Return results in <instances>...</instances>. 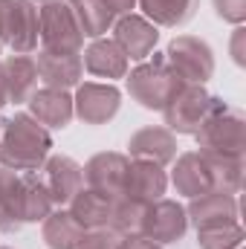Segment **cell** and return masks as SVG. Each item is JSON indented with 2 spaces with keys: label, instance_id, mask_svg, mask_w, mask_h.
Here are the masks:
<instances>
[{
  "label": "cell",
  "instance_id": "6da1fadb",
  "mask_svg": "<svg viewBox=\"0 0 246 249\" xmlns=\"http://www.w3.org/2000/svg\"><path fill=\"white\" fill-rule=\"evenodd\" d=\"M53 151V136L29 113H15L0 122V165L18 174L41 171Z\"/></svg>",
  "mask_w": 246,
  "mask_h": 249
},
{
  "label": "cell",
  "instance_id": "7a4b0ae2",
  "mask_svg": "<svg viewBox=\"0 0 246 249\" xmlns=\"http://www.w3.org/2000/svg\"><path fill=\"white\" fill-rule=\"evenodd\" d=\"M200 154H226V157H244L246 154V116L244 110L229 107L223 99L211 107L206 122L194 133Z\"/></svg>",
  "mask_w": 246,
  "mask_h": 249
},
{
  "label": "cell",
  "instance_id": "3957f363",
  "mask_svg": "<svg viewBox=\"0 0 246 249\" xmlns=\"http://www.w3.org/2000/svg\"><path fill=\"white\" fill-rule=\"evenodd\" d=\"M124 81H127L130 99L145 110H162L168 99L183 87V78L168 67L165 55L154 61H139L124 75Z\"/></svg>",
  "mask_w": 246,
  "mask_h": 249
},
{
  "label": "cell",
  "instance_id": "277c9868",
  "mask_svg": "<svg viewBox=\"0 0 246 249\" xmlns=\"http://www.w3.org/2000/svg\"><path fill=\"white\" fill-rule=\"evenodd\" d=\"M220 96H211L206 90V84H183L168 105L162 107L165 116V127L174 136H194L197 127L206 122V116L211 113V107L217 105Z\"/></svg>",
  "mask_w": 246,
  "mask_h": 249
},
{
  "label": "cell",
  "instance_id": "5b68a950",
  "mask_svg": "<svg viewBox=\"0 0 246 249\" xmlns=\"http://www.w3.org/2000/svg\"><path fill=\"white\" fill-rule=\"evenodd\" d=\"M38 35H41V47L50 53H81V47H84V35H81L78 20H75L72 9L67 6V0L41 3Z\"/></svg>",
  "mask_w": 246,
  "mask_h": 249
},
{
  "label": "cell",
  "instance_id": "8992f818",
  "mask_svg": "<svg viewBox=\"0 0 246 249\" xmlns=\"http://www.w3.org/2000/svg\"><path fill=\"white\" fill-rule=\"evenodd\" d=\"M38 41V6L32 0H0V44L12 47L15 55H29Z\"/></svg>",
  "mask_w": 246,
  "mask_h": 249
},
{
  "label": "cell",
  "instance_id": "52a82bcc",
  "mask_svg": "<svg viewBox=\"0 0 246 249\" xmlns=\"http://www.w3.org/2000/svg\"><path fill=\"white\" fill-rule=\"evenodd\" d=\"M168 67L183 78V84H206L214 75V50L197 35H177L165 50Z\"/></svg>",
  "mask_w": 246,
  "mask_h": 249
},
{
  "label": "cell",
  "instance_id": "ba28073f",
  "mask_svg": "<svg viewBox=\"0 0 246 249\" xmlns=\"http://www.w3.org/2000/svg\"><path fill=\"white\" fill-rule=\"evenodd\" d=\"M122 107V90L113 81H81L72 93V110L84 124H107Z\"/></svg>",
  "mask_w": 246,
  "mask_h": 249
},
{
  "label": "cell",
  "instance_id": "9c48e42d",
  "mask_svg": "<svg viewBox=\"0 0 246 249\" xmlns=\"http://www.w3.org/2000/svg\"><path fill=\"white\" fill-rule=\"evenodd\" d=\"M185 232H188V214H185L183 203L159 197V200H154V203L145 206V217H142L139 235H145L154 244L165 247V244L183 241Z\"/></svg>",
  "mask_w": 246,
  "mask_h": 249
},
{
  "label": "cell",
  "instance_id": "30bf717a",
  "mask_svg": "<svg viewBox=\"0 0 246 249\" xmlns=\"http://www.w3.org/2000/svg\"><path fill=\"white\" fill-rule=\"evenodd\" d=\"M113 41L122 47L127 61H148V55L159 44V26H154L145 15L130 12L113 20Z\"/></svg>",
  "mask_w": 246,
  "mask_h": 249
},
{
  "label": "cell",
  "instance_id": "8fae6325",
  "mask_svg": "<svg viewBox=\"0 0 246 249\" xmlns=\"http://www.w3.org/2000/svg\"><path fill=\"white\" fill-rule=\"evenodd\" d=\"M38 174H41L44 186L50 191L55 209L67 206V203L84 188V168H81L72 157H67V154H50Z\"/></svg>",
  "mask_w": 246,
  "mask_h": 249
},
{
  "label": "cell",
  "instance_id": "7c38bea8",
  "mask_svg": "<svg viewBox=\"0 0 246 249\" xmlns=\"http://www.w3.org/2000/svg\"><path fill=\"white\" fill-rule=\"evenodd\" d=\"M81 168H84V186L87 188L105 191L110 197H122L127 168H130V157L119 154V151H99Z\"/></svg>",
  "mask_w": 246,
  "mask_h": 249
},
{
  "label": "cell",
  "instance_id": "4fadbf2b",
  "mask_svg": "<svg viewBox=\"0 0 246 249\" xmlns=\"http://www.w3.org/2000/svg\"><path fill=\"white\" fill-rule=\"evenodd\" d=\"M127 157L130 160H148L157 165H171L177 157V136L165 124H148L139 127L127 139Z\"/></svg>",
  "mask_w": 246,
  "mask_h": 249
},
{
  "label": "cell",
  "instance_id": "5bb4252c",
  "mask_svg": "<svg viewBox=\"0 0 246 249\" xmlns=\"http://www.w3.org/2000/svg\"><path fill=\"white\" fill-rule=\"evenodd\" d=\"M29 116L41 122L47 130H64L67 124L75 119L72 110V93L70 90H55V87H41L29 96L26 102Z\"/></svg>",
  "mask_w": 246,
  "mask_h": 249
},
{
  "label": "cell",
  "instance_id": "9a60e30c",
  "mask_svg": "<svg viewBox=\"0 0 246 249\" xmlns=\"http://www.w3.org/2000/svg\"><path fill=\"white\" fill-rule=\"evenodd\" d=\"M35 67H38V81H44V87H55V90H72L84 78L81 53H50V50H41L38 58H35Z\"/></svg>",
  "mask_w": 246,
  "mask_h": 249
},
{
  "label": "cell",
  "instance_id": "2e32d148",
  "mask_svg": "<svg viewBox=\"0 0 246 249\" xmlns=\"http://www.w3.org/2000/svg\"><path fill=\"white\" fill-rule=\"evenodd\" d=\"M185 214H188V223H194V229H200V226H211V223H226V220H241L238 194L206 191V194L188 200Z\"/></svg>",
  "mask_w": 246,
  "mask_h": 249
},
{
  "label": "cell",
  "instance_id": "e0dca14e",
  "mask_svg": "<svg viewBox=\"0 0 246 249\" xmlns=\"http://www.w3.org/2000/svg\"><path fill=\"white\" fill-rule=\"evenodd\" d=\"M168 191V174L162 165L148 162V160H130L127 168V180H124V197L139 200V203H154L159 197H165Z\"/></svg>",
  "mask_w": 246,
  "mask_h": 249
},
{
  "label": "cell",
  "instance_id": "ac0fdd59",
  "mask_svg": "<svg viewBox=\"0 0 246 249\" xmlns=\"http://www.w3.org/2000/svg\"><path fill=\"white\" fill-rule=\"evenodd\" d=\"M81 61L84 70L96 78H107V81H116L127 75V55L122 53V47L113 41V38H93L87 44V50L81 53Z\"/></svg>",
  "mask_w": 246,
  "mask_h": 249
},
{
  "label": "cell",
  "instance_id": "d6986e66",
  "mask_svg": "<svg viewBox=\"0 0 246 249\" xmlns=\"http://www.w3.org/2000/svg\"><path fill=\"white\" fill-rule=\"evenodd\" d=\"M55 209L50 191L44 186L41 174L38 171H29V174H18V220L26 226V223H44V217Z\"/></svg>",
  "mask_w": 246,
  "mask_h": 249
},
{
  "label": "cell",
  "instance_id": "ffe728a7",
  "mask_svg": "<svg viewBox=\"0 0 246 249\" xmlns=\"http://www.w3.org/2000/svg\"><path fill=\"white\" fill-rule=\"evenodd\" d=\"M171 186L177 188V194L183 197H200L206 191H211V177L206 168V160L200 151H185L174 157V168H171Z\"/></svg>",
  "mask_w": 246,
  "mask_h": 249
},
{
  "label": "cell",
  "instance_id": "44dd1931",
  "mask_svg": "<svg viewBox=\"0 0 246 249\" xmlns=\"http://www.w3.org/2000/svg\"><path fill=\"white\" fill-rule=\"evenodd\" d=\"M0 70H3L9 102L12 105H26L29 96L38 90L35 58H29V55H9V58H0Z\"/></svg>",
  "mask_w": 246,
  "mask_h": 249
},
{
  "label": "cell",
  "instance_id": "7402d4cb",
  "mask_svg": "<svg viewBox=\"0 0 246 249\" xmlns=\"http://www.w3.org/2000/svg\"><path fill=\"white\" fill-rule=\"evenodd\" d=\"M113 203H116V197L84 186L67 206H70L72 217L84 229H99V226H110V220H113Z\"/></svg>",
  "mask_w": 246,
  "mask_h": 249
},
{
  "label": "cell",
  "instance_id": "603a6c76",
  "mask_svg": "<svg viewBox=\"0 0 246 249\" xmlns=\"http://www.w3.org/2000/svg\"><path fill=\"white\" fill-rule=\"evenodd\" d=\"M44 244L50 249H78L81 238H84V226L72 217L70 209H53L47 217H44Z\"/></svg>",
  "mask_w": 246,
  "mask_h": 249
},
{
  "label": "cell",
  "instance_id": "cb8c5ba5",
  "mask_svg": "<svg viewBox=\"0 0 246 249\" xmlns=\"http://www.w3.org/2000/svg\"><path fill=\"white\" fill-rule=\"evenodd\" d=\"M136 6L154 26L177 29L197 15L200 0H136Z\"/></svg>",
  "mask_w": 246,
  "mask_h": 249
},
{
  "label": "cell",
  "instance_id": "d4e9b609",
  "mask_svg": "<svg viewBox=\"0 0 246 249\" xmlns=\"http://www.w3.org/2000/svg\"><path fill=\"white\" fill-rule=\"evenodd\" d=\"M67 6L72 9L75 20H78V29L84 38H105L110 29H113V12L107 9L105 0H67Z\"/></svg>",
  "mask_w": 246,
  "mask_h": 249
},
{
  "label": "cell",
  "instance_id": "484cf974",
  "mask_svg": "<svg viewBox=\"0 0 246 249\" xmlns=\"http://www.w3.org/2000/svg\"><path fill=\"white\" fill-rule=\"evenodd\" d=\"M209 177H211V191H226L238 194L244 186V157H226V154H203Z\"/></svg>",
  "mask_w": 246,
  "mask_h": 249
},
{
  "label": "cell",
  "instance_id": "4316f807",
  "mask_svg": "<svg viewBox=\"0 0 246 249\" xmlns=\"http://www.w3.org/2000/svg\"><path fill=\"white\" fill-rule=\"evenodd\" d=\"M244 226L241 220L211 223L197 229V247L200 249H241L244 247Z\"/></svg>",
  "mask_w": 246,
  "mask_h": 249
},
{
  "label": "cell",
  "instance_id": "83f0119b",
  "mask_svg": "<svg viewBox=\"0 0 246 249\" xmlns=\"http://www.w3.org/2000/svg\"><path fill=\"white\" fill-rule=\"evenodd\" d=\"M142 217H145V203L130 200V197H124V194H122V197H116L110 226H113L122 238L139 235V229H142Z\"/></svg>",
  "mask_w": 246,
  "mask_h": 249
},
{
  "label": "cell",
  "instance_id": "f1b7e54d",
  "mask_svg": "<svg viewBox=\"0 0 246 249\" xmlns=\"http://www.w3.org/2000/svg\"><path fill=\"white\" fill-rule=\"evenodd\" d=\"M122 235L113 226H99V229H84V238L78 249H119L122 247Z\"/></svg>",
  "mask_w": 246,
  "mask_h": 249
},
{
  "label": "cell",
  "instance_id": "f546056e",
  "mask_svg": "<svg viewBox=\"0 0 246 249\" xmlns=\"http://www.w3.org/2000/svg\"><path fill=\"white\" fill-rule=\"evenodd\" d=\"M214 3V12L220 20L232 23V26H241L246 20V0H211Z\"/></svg>",
  "mask_w": 246,
  "mask_h": 249
},
{
  "label": "cell",
  "instance_id": "4dcf8cb0",
  "mask_svg": "<svg viewBox=\"0 0 246 249\" xmlns=\"http://www.w3.org/2000/svg\"><path fill=\"white\" fill-rule=\"evenodd\" d=\"M244 26H238L235 29V35H232V61L238 64V67H244Z\"/></svg>",
  "mask_w": 246,
  "mask_h": 249
},
{
  "label": "cell",
  "instance_id": "1f68e13d",
  "mask_svg": "<svg viewBox=\"0 0 246 249\" xmlns=\"http://www.w3.org/2000/svg\"><path fill=\"white\" fill-rule=\"evenodd\" d=\"M119 249H162L159 244H154L151 238H145V235H130V238H124L122 247Z\"/></svg>",
  "mask_w": 246,
  "mask_h": 249
},
{
  "label": "cell",
  "instance_id": "d6a6232c",
  "mask_svg": "<svg viewBox=\"0 0 246 249\" xmlns=\"http://www.w3.org/2000/svg\"><path fill=\"white\" fill-rule=\"evenodd\" d=\"M107 9L113 12V18H122V15H130L136 9V0H105Z\"/></svg>",
  "mask_w": 246,
  "mask_h": 249
},
{
  "label": "cell",
  "instance_id": "836d02e7",
  "mask_svg": "<svg viewBox=\"0 0 246 249\" xmlns=\"http://www.w3.org/2000/svg\"><path fill=\"white\" fill-rule=\"evenodd\" d=\"M9 105V93H6V81H3V70H0V107Z\"/></svg>",
  "mask_w": 246,
  "mask_h": 249
},
{
  "label": "cell",
  "instance_id": "e575fe53",
  "mask_svg": "<svg viewBox=\"0 0 246 249\" xmlns=\"http://www.w3.org/2000/svg\"><path fill=\"white\" fill-rule=\"evenodd\" d=\"M9 174H12V171L0 165V191H3V186H6V180H9Z\"/></svg>",
  "mask_w": 246,
  "mask_h": 249
},
{
  "label": "cell",
  "instance_id": "d590c367",
  "mask_svg": "<svg viewBox=\"0 0 246 249\" xmlns=\"http://www.w3.org/2000/svg\"><path fill=\"white\" fill-rule=\"evenodd\" d=\"M32 3H53V0H32Z\"/></svg>",
  "mask_w": 246,
  "mask_h": 249
},
{
  "label": "cell",
  "instance_id": "8d00e7d4",
  "mask_svg": "<svg viewBox=\"0 0 246 249\" xmlns=\"http://www.w3.org/2000/svg\"><path fill=\"white\" fill-rule=\"evenodd\" d=\"M0 55H3V44H0Z\"/></svg>",
  "mask_w": 246,
  "mask_h": 249
},
{
  "label": "cell",
  "instance_id": "74e56055",
  "mask_svg": "<svg viewBox=\"0 0 246 249\" xmlns=\"http://www.w3.org/2000/svg\"><path fill=\"white\" fill-rule=\"evenodd\" d=\"M0 249H12V247H0Z\"/></svg>",
  "mask_w": 246,
  "mask_h": 249
}]
</instances>
